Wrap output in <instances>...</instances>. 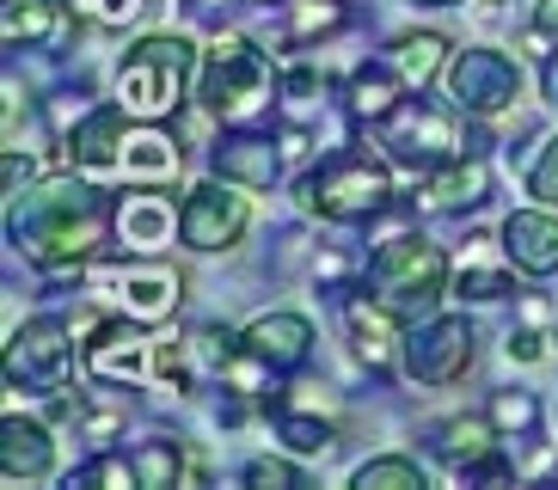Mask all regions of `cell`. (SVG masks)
I'll return each mask as SVG.
<instances>
[{
    "instance_id": "obj_38",
    "label": "cell",
    "mask_w": 558,
    "mask_h": 490,
    "mask_svg": "<svg viewBox=\"0 0 558 490\" xmlns=\"http://www.w3.org/2000/svg\"><path fill=\"white\" fill-rule=\"evenodd\" d=\"M32 184V160H19V147H7V191H25Z\"/></svg>"
},
{
    "instance_id": "obj_17",
    "label": "cell",
    "mask_w": 558,
    "mask_h": 490,
    "mask_svg": "<svg viewBox=\"0 0 558 490\" xmlns=\"http://www.w3.org/2000/svg\"><path fill=\"white\" fill-rule=\"evenodd\" d=\"M492 196V166L478 160H466V154H454V160H442L436 172H429V184H424V209L429 215H466V209H478Z\"/></svg>"
},
{
    "instance_id": "obj_14",
    "label": "cell",
    "mask_w": 558,
    "mask_h": 490,
    "mask_svg": "<svg viewBox=\"0 0 558 490\" xmlns=\"http://www.w3.org/2000/svg\"><path fill=\"white\" fill-rule=\"evenodd\" d=\"M123 117H130L123 105L86 111L81 123H74V135H68V160L81 166V172H93V179H117V172H123V142H130Z\"/></svg>"
},
{
    "instance_id": "obj_13",
    "label": "cell",
    "mask_w": 558,
    "mask_h": 490,
    "mask_svg": "<svg viewBox=\"0 0 558 490\" xmlns=\"http://www.w3.org/2000/svg\"><path fill=\"white\" fill-rule=\"evenodd\" d=\"M240 350L258 356L270 375H295V368L313 362V326L301 313H264V319H252V326L240 331Z\"/></svg>"
},
{
    "instance_id": "obj_29",
    "label": "cell",
    "mask_w": 558,
    "mask_h": 490,
    "mask_svg": "<svg viewBox=\"0 0 558 490\" xmlns=\"http://www.w3.org/2000/svg\"><path fill=\"white\" fill-rule=\"evenodd\" d=\"M68 485H81V490H130V485H142V473H135L130 454H99V460H86Z\"/></svg>"
},
{
    "instance_id": "obj_4",
    "label": "cell",
    "mask_w": 558,
    "mask_h": 490,
    "mask_svg": "<svg viewBox=\"0 0 558 490\" xmlns=\"http://www.w3.org/2000/svg\"><path fill=\"white\" fill-rule=\"evenodd\" d=\"M387 203H393V179L368 147H338L301 179V209L319 221H338V228L375 221Z\"/></svg>"
},
{
    "instance_id": "obj_12",
    "label": "cell",
    "mask_w": 558,
    "mask_h": 490,
    "mask_svg": "<svg viewBox=\"0 0 558 490\" xmlns=\"http://www.w3.org/2000/svg\"><path fill=\"white\" fill-rule=\"evenodd\" d=\"M282 154H289V147H277L270 135L240 123L233 135H221V142L209 147V166H215V179L240 184V191H270L277 172H282Z\"/></svg>"
},
{
    "instance_id": "obj_23",
    "label": "cell",
    "mask_w": 558,
    "mask_h": 490,
    "mask_svg": "<svg viewBox=\"0 0 558 490\" xmlns=\"http://www.w3.org/2000/svg\"><path fill=\"white\" fill-rule=\"evenodd\" d=\"M179 301H184L179 270H135V277H123V313H135V319H160Z\"/></svg>"
},
{
    "instance_id": "obj_6",
    "label": "cell",
    "mask_w": 558,
    "mask_h": 490,
    "mask_svg": "<svg viewBox=\"0 0 558 490\" xmlns=\"http://www.w3.org/2000/svg\"><path fill=\"white\" fill-rule=\"evenodd\" d=\"M399 356H405V375L417 387H454L478 356V331L466 313H448V319H411L405 343H399Z\"/></svg>"
},
{
    "instance_id": "obj_11",
    "label": "cell",
    "mask_w": 558,
    "mask_h": 490,
    "mask_svg": "<svg viewBox=\"0 0 558 490\" xmlns=\"http://www.w3.org/2000/svg\"><path fill=\"white\" fill-rule=\"evenodd\" d=\"M86 368H93V380H105V387H148L154 375V343L148 331H142V319H99L93 326V338H86Z\"/></svg>"
},
{
    "instance_id": "obj_27",
    "label": "cell",
    "mask_w": 558,
    "mask_h": 490,
    "mask_svg": "<svg viewBox=\"0 0 558 490\" xmlns=\"http://www.w3.org/2000/svg\"><path fill=\"white\" fill-rule=\"evenodd\" d=\"M277 436H282V448H289V454H326L331 441H338L326 417H301L289 399H277Z\"/></svg>"
},
{
    "instance_id": "obj_39",
    "label": "cell",
    "mask_w": 558,
    "mask_h": 490,
    "mask_svg": "<svg viewBox=\"0 0 558 490\" xmlns=\"http://www.w3.org/2000/svg\"><path fill=\"white\" fill-rule=\"evenodd\" d=\"M534 32L558 37V0H534Z\"/></svg>"
},
{
    "instance_id": "obj_34",
    "label": "cell",
    "mask_w": 558,
    "mask_h": 490,
    "mask_svg": "<svg viewBox=\"0 0 558 490\" xmlns=\"http://www.w3.org/2000/svg\"><path fill=\"white\" fill-rule=\"evenodd\" d=\"M509 289H515V282H509L504 270H460V277H454L460 301H504Z\"/></svg>"
},
{
    "instance_id": "obj_28",
    "label": "cell",
    "mask_w": 558,
    "mask_h": 490,
    "mask_svg": "<svg viewBox=\"0 0 558 490\" xmlns=\"http://www.w3.org/2000/svg\"><path fill=\"white\" fill-rule=\"evenodd\" d=\"M350 485H356V490H417V485H429V478H424V466H417V460L380 454V460H362Z\"/></svg>"
},
{
    "instance_id": "obj_42",
    "label": "cell",
    "mask_w": 558,
    "mask_h": 490,
    "mask_svg": "<svg viewBox=\"0 0 558 490\" xmlns=\"http://www.w3.org/2000/svg\"><path fill=\"white\" fill-rule=\"evenodd\" d=\"M258 7H282V0H258Z\"/></svg>"
},
{
    "instance_id": "obj_1",
    "label": "cell",
    "mask_w": 558,
    "mask_h": 490,
    "mask_svg": "<svg viewBox=\"0 0 558 490\" xmlns=\"http://www.w3.org/2000/svg\"><path fill=\"white\" fill-rule=\"evenodd\" d=\"M117 233L111 196L93 184V172H56L32 179L7 203V240L44 270H81L93 252Z\"/></svg>"
},
{
    "instance_id": "obj_21",
    "label": "cell",
    "mask_w": 558,
    "mask_h": 490,
    "mask_svg": "<svg viewBox=\"0 0 558 490\" xmlns=\"http://www.w3.org/2000/svg\"><path fill=\"white\" fill-rule=\"evenodd\" d=\"M123 179L130 184H172L179 179V142L160 130H142L123 142Z\"/></svg>"
},
{
    "instance_id": "obj_3",
    "label": "cell",
    "mask_w": 558,
    "mask_h": 490,
    "mask_svg": "<svg viewBox=\"0 0 558 490\" xmlns=\"http://www.w3.org/2000/svg\"><path fill=\"white\" fill-rule=\"evenodd\" d=\"M277 86L282 81L270 74V56H264L252 37H233V32L215 37L203 68H197L203 111L221 117V123H252V117H264L277 105Z\"/></svg>"
},
{
    "instance_id": "obj_25",
    "label": "cell",
    "mask_w": 558,
    "mask_h": 490,
    "mask_svg": "<svg viewBox=\"0 0 558 490\" xmlns=\"http://www.w3.org/2000/svg\"><path fill=\"white\" fill-rule=\"evenodd\" d=\"M130 460H135V473H142V490H160V485H179V478H191V460H184V448H179V441H166V436H148Z\"/></svg>"
},
{
    "instance_id": "obj_26",
    "label": "cell",
    "mask_w": 558,
    "mask_h": 490,
    "mask_svg": "<svg viewBox=\"0 0 558 490\" xmlns=\"http://www.w3.org/2000/svg\"><path fill=\"white\" fill-rule=\"evenodd\" d=\"M442 62H448V37L442 32H411V37L393 44V68L405 74V86H424Z\"/></svg>"
},
{
    "instance_id": "obj_9",
    "label": "cell",
    "mask_w": 558,
    "mask_h": 490,
    "mask_svg": "<svg viewBox=\"0 0 558 490\" xmlns=\"http://www.w3.org/2000/svg\"><path fill=\"white\" fill-rule=\"evenodd\" d=\"M246 221H252L246 196H240V184H228V179L197 184V191L179 203V240L191 245V252H228V245H240Z\"/></svg>"
},
{
    "instance_id": "obj_2",
    "label": "cell",
    "mask_w": 558,
    "mask_h": 490,
    "mask_svg": "<svg viewBox=\"0 0 558 490\" xmlns=\"http://www.w3.org/2000/svg\"><path fill=\"white\" fill-rule=\"evenodd\" d=\"M191 81H197V44L179 32H148L117 62V105L142 123H160L184 105Z\"/></svg>"
},
{
    "instance_id": "obj_33",
    "label": "cell",
    "mask_w": 558,
    "mask_h": 490,
    "mask_svg": "<svg viewBox=\"0 0 558 490\" xmlns=\"http://www.w3.org/2000/svg\"><path fill=\"white\" fill-rule=\"evenodd\" d=\"M527 191H534V203H546V209H558V135L541 147V160L527 166Z\"/></svg>"
},
{
    "instance_id": "obj_37",
    "label": "cell",
    "mask_w": 558,
    "mask_h": 490,
    "mask_svg": "<svg viewBox=\"0 0 558 490\" xmlns=\"http://www.w3.org/2000/svg\"><path fill=\"white\" fill-rule=\"evenodd\" d=\"M344 277H350L344 252H319V258H313V282H319V289H331V282H344Z\"/></svg>"
},
{
    "instance_id": "obj_31",
    "label": "cell",
    "mask_w": 558,
    "mask_h": 490,
    "mask_svg": "<svg viewBox=\"0 0 558 490\" xmlns=\"http://www.w3.org/2000/svg\"><path fill=\"white\" fill-rule=\"evenodd\" d=\"M534 417H541V405H534V399H527V392H497L492 399V424L504 429V436H527V429H534Z\"/></svg>"
},
{
    "instance_id": "obj_20",
    "label": "cell",
    "mask_w": 558,
    "mask_h": 490,
    "mask_svg": "<svg viewBox=\"0 0 558 490\" xmlns=\"http://www.w3.org/2000/svg\"><path fill=\"white\" fill-rule=\"evenodd\" d=\"M172 228H179V221H172V203L154 196V191L117 203V240L130 245V252H160V245L172 240Z\"/></svg>"
},
{
    "instance_id": "obj_5",
    "label": "cell",
    "mask_w": 558,
    "mask_h": 490,
    "mask_svg": "<svg viewBox=\"0 0 558 490\" xmlns=\"http://www.w3.org/2000/svg\"><path fill=\"white\" fill-rule=\"evenodd\" d=\"M368 294H375L387 313H399V319H429L436 301L448 294L442 245L424 240V233H399V240H387L375 258H368Z\"/></svg>"
},
{
    "instance_id": "obj_16",
    "label": "cell",
    "mask_w": 558,
    "mask_h": 490,
    "mask_svg": "<svg viewBox=\"0 0 558 490\" xmlns=\"http://www.w3.org/2000/svg\"><path fill=\"white\" fill-rule=\"evenodd\" d=\"M497 240H504L509 264L527 270V277H553V270H558V215L546 209V203H541V209H515Z\"/></svg>"
},
{
    "instance_id": "obj_24",
    "label": "cell",
    "mask_w": 558,
    "mask_h": 490,
    "mask_svg": "<svg viewBox=\"0 0 558 490\" xmlns=\"http://www.w3.org/2000/svg\"><path fill=\"white\" fill-rule=\"evenodd\" d=\"M319 98H326V74L313 62H295L277 86V111L289 117V123H313V117H319Z\"/></svg>"
},
{
    "instance_id": "obj_32",
    "label": "cell",
    "mask_w": 558,
    "mask_h": 490,
    "mask_svg": "<svg viewBox=\"0 0 558 490\" xmlns=\"http://www.w3.org/2000/svg\"><path fill=\"white\" fill-rule=\"evenodd\" d=\"M246 485H258V490H295V485H307V478L295 473V460L264 454V460H252V466H246Z\"/></svg>"
},
{
    "instance_id": "obj_40",
    "label": "cell",
    "mask_w": 558,
    "mask_h": 490,
    "mask_svg": "<svg viewBox=\"0 0 558 490\" xmlns=\"http://www.w3.org/2000/svg\"><path fill=\"white\" fill-rule=\"evenodd\" d=\"M541 93L558 105V56H546V68H541Z\"/></svg>"
},
{
    "instance_id": "obj_41",
    "label": "cell",
    "mask_w": 558,
    "mask_h": 490,
    "mask_svg": "<svg viewBox=\"0 0 558 490\" xmlns=\"http://www.w3.org/2000/svg\"><path fill=\"white\" fill-rule=\"evenodd\" d=\"M411 7H454V0H411Z\"/></svg>"
},
{
    "instance_id": "obj_18",
    "label": "cell",
    "mask_w": 558,
    "mask_h": 490,
    "mask_svg": "<svg viewBox=\"0 0 558 490\" xmlns=\"http://www.w3.org/2000/svg\"><path fill=\"white\" fill-rule=\"evenodd\" d=\"M344 105H350V117H356V123L380 130V123H387V117L405 105V74H399L393 62H362L356 74H350Z\"/></svg>"
},
{
    "instance_id": "obj_36",
    "label": "cell",
    "mask_w": 558,
    "mask_h": 490,
    "mask_svg": "<svg viewBox=\"0 0 558 490\" xmlns=\"http://www.w3.org/2000/svg\"><path fill=\"white\" fill-rule=\"evenodd\" d=\"M504 356H509V362H541V356H546V343H541V331H534V326H522V331H509V338H504Z\"/></svg>"
},
{
    "instance_id": "obj_22",
    "label": "cell",
    "mask_w": 558,
    "mask_h": 490,
    "mask_svg": "<svg viewBox=\"0 0 558 490\" xmlns=\"http://www.w3.org/2000/svg\"><path fill=\"white\" fill-rule=\"evenodd\" d=\"M68 0H13L7 7V44H50L62 49V32H68Z\"/></svg>"
},
{
    "instance_id": "obj_8",
    "label": "cell",
    "mask_w": 558,
    "mask_h": 490,
    "mask_svg": "<svg viewBox=\"0 0 558 490\" xmlns=\"http://www.w3.org/2000/svg\"><path fill=\"white\" fill-rule=\"evenodd\" d=\"M448 98L466 117H497L522 98V68L504 49H460V56H448Z\"/></svg>"
},
{
    "instance_id": "obj_30",
    "label": "cell",
    "mask_w": 558,
    "mask_h": 490,
    "mask_svg": "<svg viewBox=\"0 0 558 490\" xmlns=\"http://www.w3.org/2000/svg\"><path fill=\"white\" fill-rule=\"evenodd\" d=\"M344 0H295V19H289V44H307V37H326L344 25Z\"/></svg>"
},
{
    "instance_id": "obj_19",
    "label": "cell",
    "mask_w": 558,
    "mask_h": 490,
    "mask_svg": "<svg viewBox=\"0 0 558 490\" xmlns=\"http://www.w3.org/2000/svg\"><path fill=\"white\" fill-rule=\"evenodd\" d=\"M344 319H350V350H356V362L368 375H387L393 368V319L399 313H387L375 294H356L344 307Z\"/></svg>"
},
{
    "instance_id": "obj_35",
    "label": "cell",
    "mask_w": 558,
    "mask_h": 490,
    "mask_svg": "<svg viewBox=\"0 0 558 490\" xmlns=\"http://www.w3.org/2000/svg\"><path fill=\"white\" fill-rule=\"evenodd\" d=\"M81 19H93V25H123V19L135 13V0H68Z\"/></svg>"
},
{
    "instance_id": "obj_10",
    "label": "cell",
    "mask_w": 558,
    "mask_h": 490,
    "mask_svg": "<svg viewBox=\"0 0 558 490\" xmlns=\"http://www.w3.org/2000/svg\"><path fill=\"white\" fill-rule=\"evenodd\" d=\"M380 142L399 166H417V172H436L442 160L460 154V130L448 123L436 105H399L387 123H380Z\"/></svg>"
},
{
    "instance_id": "obj_7",
    "label": "cell",
    "mask_w": 558,
    "mask_h": 490,
    "mask_svg": "<svg viewBox=\"0 0 558 490\" xmlns=\"http://www.w3.org/2000/svg\"><path fill=\"white\" fill-rule=\"evenodd\" d=\"M74 368V338L62 319H25L7 338V387L25 399H56Z\"/></svg>"
},
{
    "instance_id": "obj_15",
    "label": "cell",
    "mask_w": 558,
    "mask_h": 490,
    "mask_svg": "<svg viewBox=\"0 0 558 490\" xmlns=\"http://www.w3.org/2000/svg\"><path fill=\"white\" fill-rule=\"evenodd\" d=\"M56 473V436L37 417H7L0 424V478L7 485H32V478H50Z\"/></svg>"
}]
</instances>
